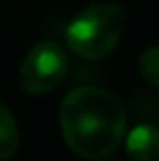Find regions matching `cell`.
Masks as SVG:
<instances>
[{"label": "cell", "instance_id": "obj_5", "mask_svg": "<svg viewBox=\"0 0 159 161\" xmlns=\"http://www.w3.org/2000/svg\"><path fill=\"white\" fill-rule=\"evenodd\" d=\"M19 124H16L12 110L0 103V161L12 159L19 149Z\"/></svg>", "mask_w": 159, "mask_h": 161}, {"label": "cell", "instance_id": "obj_4", "mask_svg": "<svg viewBox=\"0 0 159 161\" xmlns=\"http://www.w3.org/2000/svg\"><path fill=\"white\" fill-rule=\"evenodd\" d=\"M127 157L131 161H159V129L138 124L127 133Z\"/></svg>", "mask_w": 159, "mask_h": 161}, {"label": "cell", "instance_id": "obj_7", "mask_svg": "<svg viewBox=\"0 0 159 161\" xmlns=\"http://www.w3.org/2000/svg\"><path fill=\"white\" fill-rule=\"evenodd\" d=\"M105 161H117V159H108V157H105Z\"/></svg>", "mask_w": 159, "mask_h": 161}, {"label": "cell", "instance_id": "obj_1", "mask_svg": "<svg viewBox=\"0 0 159 161\" xmlns=\"http://www.w3.org/2000/svg\"><path fill=\"white\" fill-rule=\"evenodd\" d=\"M61 133L82 159L110 157L127 133V110L115 93L101 86H77L63 98Z\"/></svg>", "mask_w": 159, "mask_h": 161}, {"label": "cell", "instance_id": "obj_3", "mask_svg": "<svg viewBox=\"0 0 159 161\" xmlns=\"http://www.w3.org/2000/svg\"><path fill=\"white\" fill-rule=\"evenodd\" d=\"M68 73V56L61 44L42 40L26 54L19 68V84L26 93L42 96L54 91Z\"/></svg>", "mask_w": 159, "mask_h": 161}, {"label": "cell", "instance_id": "obj_6", "mask_svg": "<svg viewBox=\"0 0 159 161\" xmlns=\"http://www.w3.org/2000/svg\"><path fill=\"white\" fill-rule=\"evenodd\" d=\"M138 70L143 75L147 84L159 89V44L157 47H147L138 58Z\"/></svg>", "mask_w": 159, "mask_h": 161}, {"label": "cell", "instance_id": "obj_2", "mask_svg": "<svg viewBox=\"0 0 159 161\" xmlns=\"http://www.w3.org/2000/svg\"><path fill=\"white\" fill-rule=\"evenodd\" d=\"M127 31V12L115 0H98L84 7L65 28L68 49L80 58L96 61L110 54Z\"/></svg>", "mask_w": 159, "mask_h": 161}]
</instances>
